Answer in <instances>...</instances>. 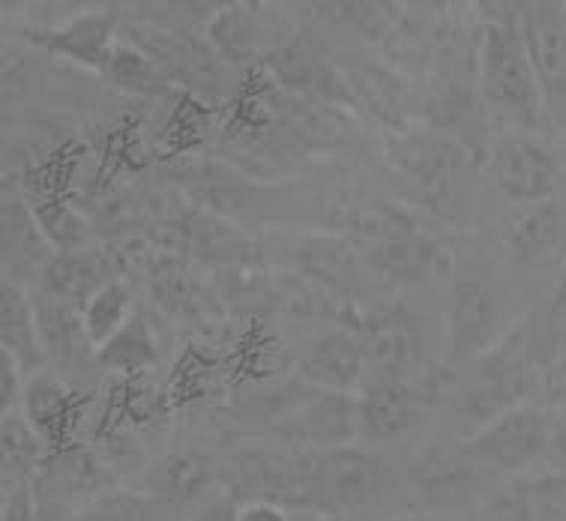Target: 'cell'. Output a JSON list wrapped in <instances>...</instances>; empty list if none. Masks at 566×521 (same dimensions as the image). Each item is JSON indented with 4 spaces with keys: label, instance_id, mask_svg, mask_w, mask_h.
<instances>
[{
    "label": "cell",
    "instance_id": "6da1fadb",
    "mask_svg": "<svg viewBox=\"0 0 566 521\" xmlns=\"http://www.w3.org/2000/svg\"><path fill=\"white\" fill-rule=\"evenodd\" d=\"M476 84L489 108L504 114L522 133H534L546 117L534 63L518 28L522 3H480Z\"/></svg>",
    "mask_w": 566,
    "mask_h": 521
},
{
    "label": "cell",
    "instance_id": "7a4b0ae2",
    "mask_svg": "<svg viewBox=\"0 0 566 521\" xmlns=\"http://www.w3.org/2000/svg\"><path fill=\"white\" fill-rule=\"evenodd\" d=\"M555 444V419L534 402L515 405L462 440L464 465L483 486L518 480L543 461Z\"/></svg>",
    "mask_w": 566,
    "mask_h": 521
},
{
    "label": "cell",
    "instance_id": "3957f363",
    "mask_svg": "<svg viewBox=\"0 0 566 521\" xmlns=\"http://www.w3.org/2000/svg\"><path fill=\"white\" fill-rule=\"evenodd\" d=\"M387 159L413 201L429 207L432 213H453L462 201L468 154L455 138L411 126L390 135Z\"/></svg>",
    "mask_w": 566,
    "mask_h": 521
},
{
    "label": "cell",
    "instance_id": "277c9868",
    "mask_svg": "<svg viewBox=\"0 0 566 521\" xmlns=\"http://www.w3.org/2000/svg\"><path fill=\"white\" fill-rule=\"evenodd\" d=\"M387 480V465L378 450L357 444L336 450H306V480H303V507L324 512L345 510L371 501Z\"/></svg>",
    "mask_w": 566,
    "mask_h": 521
},
{
    "label": "cell",
    "instance_id": "5b68a950",
    "mask_svg": "<svg viewBox=\"0 0 566 521\" xmlns=\"http://www.w3.org/2000/svg\"><path fill=\"white\" fill-rule=\"evenodd\" d=\"M494 186L515 207L555 201L564 184V159L548 142L534 133H513L501 138L489 156Z\"/></svg>",
    "mask_w": 566,
    "mask_h": 521
},
{
    "label": "cell",
    "instance_id": "8992f818",
    "mask_svg": "<svg viewBox=\"0 0 566 521\" xmlns=\"http://www.w3.org/2000/svg\"><path fill=\"white\" fill-rule=\"evenodd\" d=\"M336 66L348 84L354 108H366L375 121L390 126L392 133L411 129L413 117L420 112V100L396 63L371 58V54L348 52L342 54Z\"/></svg>",
    "mask_w": 566,
    "mask_h": 521
},
{
    "label": "cell",
    "instance_id": "52a82bcc",
    "mask_svg": "<svg viewBox=\"0 0 566 521\" xmlns=\"http://www.w3.org/2000/svg\"><path fill=\"white\" fill-rule=\"evenodd\" d=\"M518 28L534 63L546 117L566 123V3L557 0L522 3Z\"/></svg>",
    "mask_w": 566,
    "mask_h": 521
},
{
    "label": "cell",
    "instance_id": "ba28073f",
    "mask_svg": "<svg viewBox=\"0 0 566 521\" xmlns=\"http://www.w3.org/2000/svg\"><path fill=\"white\" fill-rule=\"evenodd\" d=\"M306 450L243 447L228 465V494L240 503L268 501L282 507H303Z\"/></svg>",
    "mask_w": 566,
    "mask_h": 521
},
{
    "label": "cell",
    "instance_id": "9c48e42d",
    "mask_svg": "<svg viewBox=\"0 0 566 521\" xmlns=\"http://www.w3.org/2000/svg\"><path fill=\"white\" fill-rule=\"evenodd\" d=\"M120 28L124 19L117 15V7H78L70 19L54 21L49 28H28L24 37L75 66L103 72L120 40Z\"/></svg>",
    "mask_w": 566,
    "mask_h": 521
},
{
    "label": "cell",
    "instance_id": "30bf717a",
    "mask_svg": "<svg viewBox=\"0 0 566 521\" xmlns=\"http://www.w3.org/2000/svg\"><path fill=\"white\" fill-rule=\"evenodd\" d=\"M450 296V333L455 357H483L501 327V294L492 273L480 264L455 270Z\"/></svg>",
    "mask_w": 566,
    "mask_h": 521
},
{
    "label": "cell",
    "instance_id": "8fae6325",
    "mask_svg": "<svg viewBox=\"0 0 566 521\" xmlns=\"http://www.w3.org/2000/svg\"><path fill=\"white\" fill-rule=\"evenodd\" d=\"M369 267L392 285H443L453 282L459 261L450 246L420 228L413 235L369 246Z\"/></svg>",
    "mask_w": 566,
    "mask_h": 521
},
{
    "label": "cell",
    "instance_id": "7c38bea8",
    "mask_svg": "<svg viewBox=\"0 0 566 521\" xmlns=\"http://www.w3.org/2000/svg\"><path fill=\"white\" fill-rule=\"evenodd\" d=\"M289 431L294 450H336L360 440L357 396L312 387V393L289 408Z\"/></svg>",
    "mask_w": 566,
    "mask_h": 521
},
{
    "label": "cell",
    "instance_id": "4fadbf2b",
    "mask_svg": "<svg viewBox=\"0 0 566 521\" xmlns=\"http://www.w3.org/2000/svg\"><path fill=\"white\" fill-rule=\"evenodd\" d=\"M366 378L360 333L329 330L300 357V381L329 393H354Z\"/></svg>",
    "mask_w": 566,
    "mask_h": 521
},
{
    "label": "cell",
    "instance_id": "5bb4252c",
    "mask_svg": "<svg viewBox=\"0 0 566 521\" xmlns=\"http://www.w3.org/2000/svg\"><path fill=\"white\" fill-rule=\"evenodd\" d=\"M420 410L422 402L411 381H369L357 396L360 440L387 444L402 438L405 431H411Z\"/></svg>",
    "mask_w": 566,
    "mask_h": 521
},
{
    "label": "cell",
    "instance_id": "9a60e30c",
    "mask_svg": "<svg viewBox=\"0 0 566 521\" xmlns=\"http://www.w3.org/2000/svg\"><path fill=\"white\" fill-rule=\"evenodd\" d=\"M213 480H217V470H213V461L205 452L184 450L171 452L147 470L145 489L156 503H163L165 510H189V507H201L210 498V489H213Z\"/></svg>",
    "mask_w": 566,
    "mask_h": 521
},
{
    "label": "cell",
    "instance_id": "2e32d148",
    "mask_svg": "<svg viewBox=\"0 0 566 521\" xmlns=\"http://www.w3.org/2000/svg\"><path fill=\"white\" fill-rule=\"evenodd\" d=\"M0 351L15 357L24 378L45 372V363H49L36 303L21 288V282H12V279H3L0 285Z\"/></svg>",
    "mask_w": 566,
    "mask_h": 521
},
{
    "label": "cell",
    "instance_id": "e0dca14e",
    "mask_svg": "<svg viewBox=\"0 0 566 521\" xmlns=\"http://www.w3.org/2000/svg\"><path fill=\"white\" fill-rule=\"evenodd\" d=\"M112 256L78 249V252H57L42 270V296L66 303L82 312L93 294L114 282Z\"/></svg>",
    "mask_w": 566,
    "mask_h": 521
},
{
    "label": "cell",
    "instance_id": "ac0fdd59",
    "mask_svg": "<svg viewBox=\"0 0 566 521\" xmlns=\"http://www.w3.org/2000/svg\"><path fill=\"white\" fill-rule=\"evenodd\" d=\"M192 195H196L201 205H207L213 213L231 216H252L249 205L255 207L258 216H268L270 210H279L285 201V189H268V186L249 184L247 177H240L238 171H228V168H201L192 174Z\"/></svg>",
    "mask_w": 566,
    "mask_h": 521
},
{
    "label": "cell",
    "instance_id": "d6986e66",
    "mask_svg": "<svg viewBox=\"0 0 566 521\" xmlns=\"http://www.w3.org/2000/svg\"><path fill=\"white\" fill-rule=\"evenodd\" d=\"M566 235V213L555 201L515 207L504 222V243L518 264H546Z\"/></svg>",
    "mask_w": 566,
    "mask_h": 521
},
{
    "label": "cell",
    "instance_id": "ffe728a7",
    "mask_svg": "<svg viewBox=\"0 0 566 521\" xmlns=\"http://www.w3.org/2000/svg\"><path fill=\"white\" fill-rule=\"evenodd\" d=\"M36 315H40L42 345L49 360H54L63 372H82L84 366L96 363V345L91 333L84 327V317L78 309L40 296L36 300Z\"/></svg>",
    "mask_w": 566,
    "mask_h": 521
},
{
    "label": "cell",
    "instance_id": "44dd1931",
    "mask_svg": "<svg viewBox=\"0 0 566 521\" xmlns=\"http://www.w3.org/2000/svg\"><path fill=\"white\" fill-rule=\"evenodd\" d=\"M57 256L52 243L45 240L40 219L33 207L24 201L21 189H3V258L7 267H31L42 277L45 264Z\"/></svg>",
    "mask_w": 566,
    "mask_h": 521
},
{
    "label": "cell",
    "instance_id": "7402d4cb",
    "mask_svg": "<svg viewBox=\"0 0 566 521\" xmlns=\"http://www.w3.org/2000/svg\"><path fill=\"white\" fill-rule=\"evenodd\" d=\"M52 456V444L45 440L24 410H10L0 419V468L3 486L33 482L45 459Z\"/></svg>",
    "mask_w": 566,
    "mask_h": 521
},
{
    "label": "cell",
    "instance_id": "603a6c76",
    "mask_svg": "<svg viewBox=\"0 0 566 521\" xmlns=\"http://www.w3.org/2000/svg\"><path fill=\"white\" fill-rule=\"evenodd\" d=\"M366 378L369 381H408L413 366L411 327L396 317H378L360 333Z\"/></svg>",
    "mask_w": 566,
    "mask_h": 521
},
{
    "label": "cell",
    "instance_id": "cb8c5ba5",
    "mask_svg": "<svg viewBox=\"0 0 566 521\" xmlns=\"http://www.w3.org/2000/svg\"><path fill=\"white\" fill-rule=\"evenodd\" d=\"M21 410L31 417V423L45 435V440L61 438L63 426H70L75 410V393L73 387L66 384L57 375H49V372H40L28 378V387H24V402H21Z\"/></svg>",
    "mask_w": 566,
    "mask_h": 521
},
{
    "label": "cell",
    "instance_id": "d4e9b609",
    "mask_svg": "<svg viewBox=\"0 0 566 521\" xmlns=\"http://www.w3.org/2000/svg\"><path fill=\"white\" fill-rule=\"evenodd\" d=\"M96 360H99L103 372L124 375V378L154 368L156 360H159L154 330H150L145 317L135 312L133 321L120 333H114L105 345L96 347Z\"/></svg>",
    "mask_w": 566,
    "mask_h": 521
},
{
    "label": "cell",
    "instance_id": "484cf974",
    "mask_svg": "<svg viewBox=\"0 0 566 521\" xmlns=\"http://www.w3.org/2000/svg\"><path fill=\"white\" fill-rule=\"evenodd\" d=\"M99 75L108 84H114L117 91L138 93V96H159V93H168L175 87L150 54L126 40H117V45L112 49V58H108Z\"/></svg>",
    "mask_w": 566,
    "mask_h": 521
},
{
    "label": "cell",
    "instance_id": "4316f807",
    "mask_svg": "<svg viewBox=\"0 0 566 521\" xmlns=\"http://www.w3.org/2000/svg\"><path fill=\"white\" fill-rule=\"evenodd\" d=\"M133 288L120 279H114L112 285H105L99 294H93L91 303L82 309L84 327H87L96 347L105 345L114 333H120L133 321Z\"/></svg>",
    "mask_w": 566,
    "mask_h": 521
},
{
    "label": "cell",
    "instance_id": "83f0119b",
    "mask_svg": "<svg viewBox=\"0 0 566 521\" xmlns=\"http://www.w3.org/2000/svg\"><path fill=\"white\" fill-rule=\"evenodd\" d=\"M168 510L142 489H112L99 501L84 507L75 521H165Z\"/></svg>",
    "mask_w": 566,
    "mask_h": 521
},
{
    "label": "cell",
    "instance_id": "f1b7e54d",
    "mask_svg": "<svg viewBox=\"0 0 566 521\" xmlns=\"http://www.w3.org/2000/svg\"><path fill=\"white\" fill-rule=\"evenodd\" d=\"M0 521H42L40 501H36L33 482H15V486H3Z\"/></svg>",
    "mask_w": 566,
    "mask_h": 521
},
{
    "label": "cell",
    "instance_id": "f546056e",
    "mask_svg": "<svg viewBox=\"0 0 566 521\" xmlns=\"http://www.w3.org/2000/svg\"><path fill=\"white\" fill-rule=\"evenodd\" d=\"M24 387H28V378H24V372L15 363V357L7 354V351H0V402H3V414L21 410Z\"/></svg>",
    "mask_w": 566,
    "mask_h": 521
},
{
    "label": "cell",
    "instance_id": "4dcf8cb0",
    "mask_svg": "<svg viewBox=\"0 0 566 521\" xmlns=\"http://www.w3.org/2000/svg\"><path fill=\"white\" fill-rule=\"evenodd\" d=\"M240 501L234 494H219V498H210L207 503H201L192 515L186 521H238Z\"/></svg>",
    "mask_w": 566,
    "mask_h": 521
},
{
    "label": "cell",
    "instance_id": "1f68e13d",
    "mask_svg": "<svg viewBox=\"0 0 566 521\" xmlns=\"http://www.w3.org/2000/svg\"><path fill=\"white\" fill-rule=\"evenodd\" d=\"M238 521H294L289 507L282 503H268V501H252L240 503Z\"/></svg>",
    "mask_w": 566,
    "mask_h": 521
},
{
    "label": "cell",
    "instance_id": "d6a6232c",
    "mask_svg": "<svg viewBox=\"0 0 566 521\" xmlns=\"http://www.w3.org/2000/svg\"><path fill=\"white\" fill-rule=\"evenodd\" d=\"M555 521H566V494H564V501H560V507H557V519Z\"/></svg>",
    "mask_w": 566,
    "mask_h": 521
},
{
    "label": "cell",
    "instance_id": "836d02e7",
    "mask_svg": "<svg viewBox=\"0 0 566 521\" xmlns=\"http://www.w3.org/2000/svg\"><path fill=\"white\" fill-rule=\"evenodd\" d=\"M321 521H348V519H342V515H327V519H321Z\"/></svg>",
    "mask_w": 566,
    "mask_h": 521
},
{
    "label": "cell",
    "instance_id": "e575fe53",
    "mask_svg": "<svg viewBox=\"0 0 566 521\" xmlns=\"http://www.w3.org/2000/svg\"><path fill=\"white\" fill-rule=\"evenodd\" d=\"M387 521H422V519H387Z\"/></svg>",
    "mask_w": 566,
    "mask_h": 521
},
{
    "label": "cell",
    "instance_id": "d590c367",
    "mask_svg": "<svg viewBox=\"0 0 566 521\" xmlns=\"http://www.w3.org/2000/svg\"><path fill=\"white\" fill-rule=\"evenodd\" d=\"M438 521H453V519H438Z\"/></svg>",
    "mask_w": 566,
    "mask_h": 521
}]
</instances>
